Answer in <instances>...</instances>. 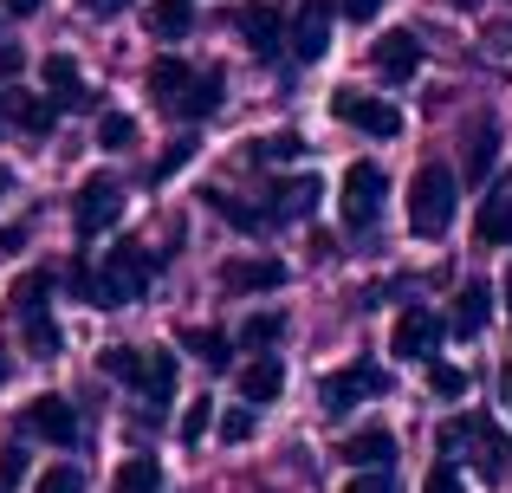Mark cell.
Segmentation results:
<instances>
[{
    "label": "cell",
    "mask_w": 512,
    "mask_h": 493,
    "mask_svg": "<svg viewBox=\"0 0 512 493\" xmlns=\"http://www.w3.org/2000/svg\"><path fill=\"white\" fill-rule=\"evenodd\" d=\"M150 279H156V253L143 247V241H124V247H111V253L98 260L85 305H104V312H117V305L143 299V292H150Z\"/></svg>",
    "instance_id": "cell-1"
},
{
    "label": "cell",
    "mask_w": 512,
    "mask_h": 493,
    "mask_svg": "<svg viewBox=\"0 0 512 493\" xmlns=\"http://www.w3.org/2000/svg\"><path fill=\"white\" fill-rule=\"evenodd\" d=\"M435 442H441V455L474 461L487 481H500V474H506V455H512V448L500 442V429H493L487 416H448V422L435 429Z\"/></svg>",
    "instance_id": "cell-2"
},
{
    "label": "cell",
    "mask_w": 512,
    "mask_h": 493,
    "mask_svg": "<svg viewBox=\"0 0 512 493\" xmlns=\"http://www.w3.org/2000/svg\"><path fill=\"white\" fill-rule=\"evenodd\" d=\"M454 202H461V189H454V169H441V163L415 169V182H409V234H422V241L448 234Z\"/></svg>",
    "instance_id": "cell-3"
},
{
    "label": "cell",
    "mask_w": 512,
    "mask_h": 493,
    "mask_svg": "<svg viewBox=\"0 0 512 493\" xmlns=\"http://www.w3.org/2000/svg\"><path fill=\"white\" fill-rule=\"evenodd\" d=\"M383 169L376 163H350L344 169V189H338V208H344V228L350 234H370L376 228V215H383Z\"/></svg>",
    "instance_id": "cell-4"
},
{
    "label": "cell",
    "mask_w": 512,
    "mask_h": 493,
    "mask_svg": "<svg viewBox=\"0 0 512 493\" xmlns=\"http://www.w3.org/2000/svg\"><path fill=\"white\" fill-rule=\"evenodd\" d=\"M117 215H124V182L91 176L85 189H78V202H72V228H78V241H91V234L117 228Z\"/></svg>",
    "instance_id": "cell-5"
},
{
    "label": "cell",
    "mask_w": 512,
    "mask_h": 493,
    "mask_svg": "<svg viewBox=\"0 0 512 493\" xmlns=\"http://www.w3.org/2000/svg\"><path fill=\"white\" fill-rule=\"evenodd\" d=\"M357 396H383V370L376 364H344V370H331L325 383H318V403H325V416H350L357 409Z\"/></svg>",
    "instance_id": "cell-6"
},
{
    "label": "cell",
    "mask_w": 512,
    "mask_h": 493,
    "mask_svg": "<svg viewBox=\"0 0 512 493\" xmlns=\"http://www.w3.org/2000/svg\"><path fill=\"white\" fill-rule=\"evenodd\" d=\"M331 117L338 124H357L363 137H396L402 130V111L383 98H370V91H331Z\"/></svg>",
    "instance_id": "cell-7"
},
{
    "label": "cell",
    "mask_w": 512,
    "mask_h": 493,
    "mask_svg": "<svg viewBox=\"0 0 512 493\" xmlns=\"http://www.w3.org/2000/svg\"><path fill=\"white\" fill-rule=\"evenodd\" d=\"M435 344H441V318L428 312V305H409V312L389 325V351H396L402 364H409V357H415V364H428Z\"/></svg>",
    "instance_id": "cell-8"
},
{
    "label": "cell",
    "mask_w": 512,
    "mask_h": 493,
    "mask_svg": "<svg viewBox=\"0 0 512 493\" xmlns=\"http://www.w3.org/2000/svg\"><path fill=\"white\" fill-rule=\"evenodd\" d=\"M20 422H26V435H46L52 448H72L78 442V409L65 403V396H33Z\"/></svg>",
    "instance_id": "cell-9"
},
{
    "label": "cell",
    "mask_w": 512,
    "mask_h": 493,
    "mask_svg": "<svg viewBox=\"0 0 512 493\" xmlns=\"http://www.w3.org/2000/svg\"><path fill=\"white\" fill-rule=\"evenodd\" d=\"M370 59H376V72H383L389 85H409V78L422 72V39H415L409 26H396V33H383V39H376V52H370Z\"/></svg>",
    "instance_id": "cell-10"
},
{
    "label": "cell",
    "mask_w": 512,
    "mask_h": 493,
    "mask_svg": "<svg viewBox=\"0 0 512 493\" xmlns=\"http://www.w3.org/2000/svg\"><path fill=\"white\" fill-rule=\"evenodd\" d=\"M331 13H338V0H305V7L292 13V52H299L305 65L325 59V46H331Z\"/></svg>",
    "instance_id": "cell-11"
},
{
    "label": "cell",
    "mask_w": 512,
    "mask_h": 493,
    "mask_svg": "<svg viewBox=\"0 0 512 493\" xmlns=\"http://www.w3.org/2000/svg\"><path fill=\"white\" fill-rule=\"evenodd\" d=\"M46 98L59 104V111H98V91L85 85V72H78L65 52H52V59H46Z\"/></svg>",
    "instance_id": "cell-12"
},
{
    "label": "cell",
    "mask_w": 512,
    "mask_h": 493,
    "mask_svg": "<svg viewBox=\"0 0 512 493\" xmlns=\"http://www.w3.org/2000/svg\"><path fill=\"white\" fill-rule=\"evenodd\" d=\"M325 202V182L318 176H292L273 182V202H266V221H312V208Z\"/></svg>",
    "instance_id": "cell-13"
},
{
    "label": "cell",
    "mask_w": 512,
    "mask_h": 493,
    "mask_svg": "<svg viewBox=\"0 0 512 493\" xmlns=\"http://www.w3.org/2000/svg\"><path fill=\"white\" fill-rule=\"evenodd\" d=\"M0 117H7L13 130H26V137H46V130L59 124V104L39 98V91H0Z\"/></svg>",
    "instance_id": "cell-14"
},
{
    "label": "cell",
    "mask_w": 512,
    "mask_h": 493,
    "mask_svg": "<svg viewBox=\"0 0 512 493\" xmlns=\"http://www.w3.org/2000/svg\"><path fill=\"white\" fill-rule=\"evenodd\" d=\"M487 318H493V286L467 279L461 299H454V312H448V331H454V338H480V331H487Z\"/></svg>",
    "instance_id": "cell-15"
},
{
    "label": "cell",
    "mask_w": 512,
    "mask_h": 493,
    "mask_svg": "<svg viewBox=\"0 0 512 493\" xmlns=\"http://www.w3.org/2000/svg\"><path fill=\"white\" fill-rule=\"evenodd\" d=\"M338 461L350 474L357 468H389V461H396V435L389 429H357L350 442H338Z\"/></svg>",
    "instance_id": "cell-16"
},
{
    "label": "cell",
    "mask_w": 512,
    "mask_h": 493,
    "mask_svg": "<svg viewBox=\"0 0 512 493\" xmlns=\"http://www.w3.org/2000/svg\"><path fill=\"white\" fill-rule=\"evenodd\" d=\"M221 286L227 292H279V286H286V266H279V260H227Z\"/></svg>",
    "instance_id": "cell-17"
},
{
    "label": "cell",
    "mask_w": 512,
    "mask_h": 493,
    "mask_svg": "<svg viewBox=\"0 0 512 493\" xmlns=\"http://www.w3.org/2000/svg\"><path fill=\"white\" fill-rule=\"evenodd\" d=\"M234 26H240V39H247V46L260 52V59H273V52H279V13L266 7V0L240 7V13H234Z\"/></svg>",
    "instance_id": "cell-18"
},
{
    "label": "cell",
    "mask_w": 512,
    "mask_h": 493,
    "mask_svg": "<svg viewBox=\"0 0 512 493\" xmlns=\"http://www.w3.org/2000/svg\"><path fill=\"white\" fill-rule=\"evenodd\" d=\"M474 234H480V247H506V241H512V182H500V189L487 195Z\"/></svg>",
    "instance_id": "cell-19"
},
{
    "label": "cell",
    "mask_w": 512,
    "mask_h": 493,
    "mask_svg": "<svg viewBox=\"0 0 512 493\" xmlns=\"http://www.w3.org/2000/svg\"><path fill=\"white\" fill-rule=\"evenodd\" d=\"M137 390L150 396V416H163L169 396H175V351H150V357H143V383H137Z\"/></svg>",
    "instance_id": "cell-20"
},
{
    "label": "cell",
    "mask_w": 512,
    "mask_h": 493,
    "mask_svg": "<svg viewBox=\"0 0 512 493\" xmlns=\"http://www.w3.org/2000/svg\"><path fill=\"white\" fill-rule=\"evenodd\" d=\"M279 390H286V370H279V357H253V364L240 370V396H247L253 409H260V403H273Z\"/></svg>",
    "instance_id": "cell-21"
},
{
    "label": "cell",
    "mask_w": 512,
    "mask_h": 493,
    "mask_svg": "<svg viewBox=\"0 0 512 493\" xmlns=\"http://www.w3.org/2000/svg\"><path fill=\"white\" fill-rule=\"evenodd\" d=\"M188 78H195V72H188L182 59H156V65H150V98H156V111H169V117H175V104H182Z\"/></svg>",
    "instance_id": "cell-22"
},
{
    "label": "cell",
    "mask_w": 512,
    "mask_h": 493,
    "mask_svg": "<svg viewBox=\"0 0 512 493\" xmlns=\"http://www.w3.org/2000/svg\"><path fill=\"white\" fill-rule=\"evenodd\" d=\"M13 318H20V338H26V351H33V357H59V325H52V312H46V305H33V312H13Z\"/></svg>",
    "instance_id": "cell-23"
},
{
    "label": "cell",
    "mask_w": 512,
    "mask_h": 493,
    "mask_svg": "<svg viewBox=\"0 0 512 493\" xmlns=\"http://www.w3.org/2000/svg\"><path fill=\"white\" fill-rule=\"evenodd\" d=\"M111 493H163V461L156 455H130L124 468H117Z\"/></svg>",
    "instance_id": "cell-24"
},
{
    "label": "cell",
    "mask_w": 512,
    "mask_h": 493,
    "mask_svg": "<svg viewBox=\"0 0 512 493\" xmlns=\"http://www.w3.org/2000/svg\"><path fill=\"white\" fill-rule=\"evenodd\" d=\"M214 111H221V72L188 78V91H182V104H175V117H214Z\"/></svg>",
    "instance_id": "cell-25"
},
{
    "label": "cell",
    "mask_w": 512,
    "mask_h": 493,
    "mask_svg": "<svg viewBox=\"0 0 512 493\" xmlns=\"http://www.w3.org/2000/svg\"><path fill=\"white\" fill-rule=\"evenodd\" d=\"M493 156H500V130L474 124V137H467V182H487L493 176Z\"/></svg>",
    "instance_id": "cell-26"
},
{
    "label": "cell",
    "mask_w": 512,
    "mask_h": 493,
    "mask_svg": "<svg viewBox=\"0 0 512 493\" xmlns=\"http://www.w3.org/2000/svg\"><path fill=\"white\" fill-rule=\"evenodd\" d=\"M201 202H208L214 215H227L240 234H260V228H266V208H247V202H234L227 189H201Z\"/></svg>",
    "instance_id": "cell-27"
},
{
    "label": "cell",
    "mask_w": 512,
    "mask_h": 493,
    "mask_svg": "<svg viewBox=\"0 0 512 493\" xmlns=\"http://www.w3.org/2000/svg\"><path fill=\"white\" fill-rule=\"evenodd\" d=\"M195 26V7L188 0H150V33L156 39H182Z\"/></svg>",
    "instance_id": "cell-28"
},
{
    "label": "cell",
    "mask_w": 512,
    "mask_h": 493,
    "mask_svg": "<svg viewBox=\"0 0 512 493\" xmlns=\"http://www.w3.org/2000/svg\"><path fill=\"white\" fill-rule=\"evenodd\" d=\"M98 370L117 383H143V351H130V344H111V351H98Z\"/></svg>",
    "instance_id": "cell-29"
},
{
    "label": "cell",
    "mask_w": 512,
    "mask_h": 493,
    "mask_svg": "<svg viewBox=\"0 0 512 493\" xmlns=\"http://www.w3.org/2000/svg\"><path fill=\"white\" fill-rule=\"evenodd\" d=\"M286 338V318L279 312H253L247 325H240V344H247V351H266V344H279Z\"/></svg>",
    "instance_id": "cell-30"
},
{
    "label": "cell",
    "mask_w": 512,
    "mask_h": 493,
    "mask_svg": "<svg viewBox=\"0 0 512 493\" xmlns=\"http://www.w3.org/2000/svg\"><path fill=\"white\" fill-rule=\"evenodd\" d=\"M299 150H305V137H299V130H273V137H260V143H253V163H292Z\"/></svg>",
    "instance_id": "cell-31"
},
{
    "label": "cell",
    "mask_w": 512,
    "mask_h": 493,
    "mask_svg": "<svg viewBox=\"0 0 512 493\" xmlns=\"http://www.w3.org/2000/svg\"><path fill=\"white\" fill-rule=\"evenodd\" d=\"M182 344H188V351H195L208 370H227V364H234V351H227V338H221V331H188Z\"/></svg>",
    "instance_id": "cell-32"
},
{
    "label": "cell",
    "mask_w": 512,
    "mask_h": 493,
    "mask_svg": "<svg viewBox=\"0 0 512 493\" xmlns=\"http://www.w3.org/2000/svg\"><path fill=\"white\" fill-rule=\"evenodd\" d=\"M98 143H104V150H130V143H137V124H130L124 111H111V117L98 124Z\"/></svg>",
    "instance_id": "cell-33"
},
{
    "label": "cell",
    "mask_w": 512,
    "mask_h": 493,
    "mask_svg": "<svg viewBox=\"0 0 512 493\" xmlns=\"http://www.w3.org/2000/svg\"><path fill=\"white\" fill-rule=\"evenodd\" d=\"M428 390L454 403V396H467V370H454V364H428Z\"/></svg>",
    "instance_id": "cell-34"
},
{
    "label": "cell",
    "mask_w": 512,
    "mask_h": 493,
    "mask_svg": "<svg viewBox=\"0 0 512 493\" xmlns=\"http://www.w3.org/2000/svg\"><path fill=\"white\" fill-rule=\"evenodd\" d=\"M26 468H33V455L26 448H0V493H13L26 481Z\"/></svg>",
    "instance_id": "cell-35"
},
{
    "label": "cell",
    "mask_w": 512,
    "mask_h": 493,
    "mask_svg": "<svg viewBox=\"0 0 512 493\" xmlns=\"http://www.w3.org/2000/svg\"><path fill=\"white\" fill-rule=\"evenodd\" d=\"M33 493H85V474H78V468H46L33 481Z\"/></svg>",
    "instance_id": "cell-36"
},
{
    "label": "cell",
    "mask_w": 512,
    "mask_h": 493,
    "mask_svg": "<svg viewBox=\"0 0 512 493\" xmlns=\"http://www.w3.org/2000/svg\"><path fill=\"white\" fill-rule=\"evenodd\" d=\"M208 429H214V409H208V396H201V403H188V416H182V429H175V435H182V442H201Z\"/></svg>",
    "instance_id": "cell-37"
},
{
    "label": "cell",
    "mask_w": 512,
    "mask_h": 493,
    "mask_svg": "<svg viewBox=\"0 0 512 493\" xmlns=\"http://www.w3.org/2000/svg\"><path fill=\"white\" fill-rule=\"evenodd\" d=\"M422 493H467L461 487V468H454V461H435V468H428V481H422Z\"/></svg>",
    "instance_id": "cell-38"
},
{
    "label": "cell",
    "mask_w": 512,
    "mask_h": 493,
    "mask_svg": "<svg viewBox=\"0 0 512 493\" xmlns=\"http://www.w3.org/2000/svg\"><path fill=\"white\" fill-rule=\"evenodd\" d=\"M344 493H396V481H389V468H357Z\"/></svg>",
    "instance_id": "cell-39"
},
{
    "label": "cell",
    "mask_w": 512,
    "mask_h": 493,
    "mask_svg": "<svg viewBox=\"0 0 512 493\" xmlns=\"http://www.w3.org/2000/svg\"><path fill=\"white\" fill-rule=\"evenodd\" d=\"M247 435H253V403L227 409V416H221V442H247Z\"/></svg>",
    "instance_id": "cell-40"
},
{
    "label": "cell",
    "mask_w": 512,
    "mask_h": 493,
    "mask_svg": "<svg viewBox=\"0 0 512 493\" xmlns=\"http://www.w3.org/2000/svg\"><path fill=\"white\" fill-rule=\"evenodd\" d=\"M78 7H85V13H98V20H117V13H124L130 0H78Z\"/></svg>",
    "instance_id": "cell-41"
},
{
    "label": "cell",
    "mask_w": 512,
    "mask_h": 493,
    "mask_svg": "<svg viewBox=\"0 0 512 493\" xmlns=\"http://www.w3.org/2000/svg\"><path fill=\"white\" fill-rule=\"evenodd\" d=\"M20 247H26V228H0V260H13Z\"/></svg>",
    "instance_id": "cell-42"
},
{
    "label": "cell",
    "mask_w": 512,
    "mask_h": 493,
    "mask_svg": "<svg viewBox=\"0 0 512 493\" xmlns=\"http://www.w3.org/2000/svg\"><path fill=\"white\" fill-rule=\"evenodd\" d=\"M338 7L350 13V20H376V7H383V0H338Z\"/></svg>",
    "instance_id": "cell-43"
},
{
    "label": "cell",
    "mask_w": 512,
    "mask_h": 493,
    "mask_svg": "<svg viewBox=\"0 0 512 493\" xmlns=\"http://www.w3.org/2000/svg\"><path fill=\"white\" fill-rule=\"evenodd\" d=\"M20 65H26V52H20V46H0V78H13Z\"/></svg>",
    "instance_id": "cell-44"
},
{
    "label": "cell",
    "mask_w": 512,
    "mask_h": 493,
    "mask_svg": "<svg viewBox=\"0 0 512 493\" xmlns=\"http://www.w3.org/2000/svg\"><path fill=\"white\" fill-rule=\"evenodd\" d=\"M0 7H7V13H13V20H33V13H39V7H46V0H0Z\"/></svg>",
    "instance_id": "cell-45"
},
{
    "label": "cell",
    "mask_w": 512,
    "mask_h": 493,
    "mask_svg": "<svg viewBox=\"0 0 512 493\" xmlns=\"http://www.w3.org/2000/svg\"><path fill=\"white\" fill-rule=\"evenodd\" d=\"M7 377H13V357H7V351H0V383H7Z\"/></svg>",
    "instance_id": "cell-46"
},
{
    "label": "cell",
    "mask_w": 512,
    "mask_h": 493,
    "mask_svg": "<svg viewBox=\"0 0 512 493\" xmlns=\"http://www.w3.org/2000/svg\"><path fill=\"white\" fill-rule=\"evenodd\" d=\"M506 312H512V273H506Z\"/></svg>",
    "instance_id": "cell-47"
},
{
    "label": "cell",
    "mask_w": 512,
    "mask_h": 493,
    "mask_svg": "<svg viewBox=\"0 0 512 493\" xmlns=\"http://www.w3.org/2000/svg\"><path fill=\"white\" fill-rule=\"evenodd\" d=\"M7 182H13V176H7V169H0V195H7Z\"/></svg>",
    "instance_id": "cell-48"
}]
</instances>
